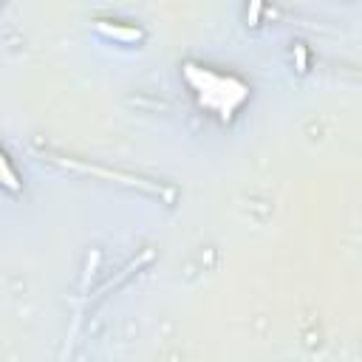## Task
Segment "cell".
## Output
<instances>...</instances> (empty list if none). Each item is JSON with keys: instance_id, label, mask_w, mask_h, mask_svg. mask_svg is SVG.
I'll use <instances>...</instances> for the list:
<instances>
[{"instance_id": "cell-1", "label": "cell", "mask_w": 362, "mask_h": 362, "mask_svg": "<svg viewBox=\"0 0 362 362\" xmlns=\"http://www.w3.org/2000/svg\"><path fill=\"white\" fill-rule=\"evenodd\" d=\"M184 79L192 85L198 105L212 110L221 119H229L249 99V85L243 79L232 74H215L195 62H184Z\"/></svg>"}, {"instance_id": "cell-2", "label": "cell", "mask_w": 362, "mask_h": 362, "mask_svg": "<svg viewBox=\"0 0 362 362\" xmlns=\"http://www.w3.org/2000/svg\"><path fill=\"white\" fill-rule=\"evenodd\" d=\"M96 31L116 40V42H139L144 37L141 28L136 25H124V23H110V20H96Z\"/></svg>"}, {"instance_id": "cell-3", "label": "cell", "mask_w": 362, "mask_h": 362, "mask_svg": "<svg viewBox=\"0 0 362 362\" xmlns=\"http://www.w3.org/2000/svg\"><path fill=\"white\" fill-rule=\"evenodd\" d=\"M0 187H6L8 192H20V178H17V173L8 164V158H6L3 150H0Z\"/></svg>"}, {"instance_id": "cell-4", "label": "cell", "mask_w": 362, "mask_h": 362, "mask_svg": "<svg viewBox=\"0 0 362 362\" xmlns=\"http://www.w3.org/2000/svg\"><path fill=\"white\" fill-rule=\"evenodd\" d=\"M294 57H297V71L303 74V71H305V65H308V62H305V45H303V42H297V45H294Z\"/></svg>"}]
</instances>
